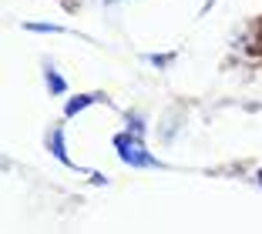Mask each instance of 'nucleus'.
Wrapping results in <instances>:
<instances>
[{"mask_svg":"<svg viewBox=\"0 0 262 234\" xmlns=\"http://www.w3.org/2000/svg\"><path fill=\"white\" fill-rule=\"evenodd\" d=\"M31 31H37V34H51V31H57V27H51V23H31Z\"/></svg>","mask_w":262,"mask_h":234,"instance_id":"4","label":"nucleus"},{"mask_svg":"<svg viewBox=\"0 0 262 234\" xmlns=\"http://www.w3.org/2000/svg\"><path fill=\"white\" fill-rule=\"evenodd\" d=\"M94 100H98L94 94H77V97H71V100H68V111H64V114L71 117V114H77V111H84V107H91Z\"/></svg>","mask_w":262,"mask_h":234,"instance_id":"2","label":"nucleus"},{"mask_svg":"<svg viewBox=\"0 0 262 234\" xmlns=\"http://www.w3.org/2000/svg\"><path fill=\"white\" fill-rule=\"evenodd\" d=\"M115 151L121 154L124 164H135V167H158V161H155L151 154L145 151L141 137H135V134H118V137H115Z\"/></svg>","mask_w":262,"mask_h":234,"instance_id":"1","label":"nucleus"},{"mask_svg":"<svg viewBox=\"0 0 262 234\" xmlns=\"http://www.w3.org/2000/svg\"><path fill=\"white\" fill-rule=\"evenodd\" d=\"M47 81H51V84H47V87H51V94H61L64 87H68V84H64V77L57 74V70L51 67V64H47Z\"/></svg>","mask_w":262,"mask_h":234,"instance_id":"3","label":"nucleus"}]
</instances>
